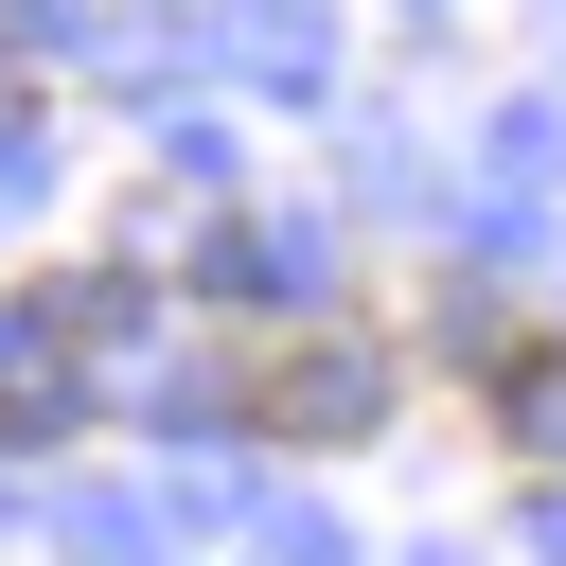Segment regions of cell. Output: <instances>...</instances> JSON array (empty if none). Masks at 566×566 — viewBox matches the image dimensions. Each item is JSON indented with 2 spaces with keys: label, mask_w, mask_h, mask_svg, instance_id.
Here are the masks:
<instances>
[{
  "label": "cell",
  "mask_w": 566,
  "mask_h": 566,
  "mask_svg": "<svg viewBox=\"0 0 566 566\" xmlns=\"http://www.w3.org/2000/svg\"><path fill=\"white\" fill-rule=\"evenodd\" d=\"M265 424H283V442H354V424H371V354H354V336L283 354V371H265Z\"/></svg>",
  "instance_id": "cell-1"
},
{
  "label": "cell",
  "mask_w": 566,
  "mask_h": 566,
  "mask_svg": "<svg viewBox=\"0 0 566 566\" xmlns=\"http://www.w3.org/2000/svg\"><path fill=\"white\" fill-rule=\"evenodd\" d=\"M495 424L531 442V460H566V354L531 336V354H495Z\"/></svg>",
  "instance_id": "cell-2"
}]
</instances>
